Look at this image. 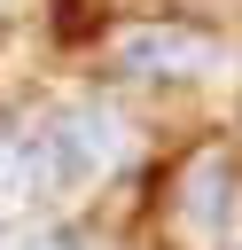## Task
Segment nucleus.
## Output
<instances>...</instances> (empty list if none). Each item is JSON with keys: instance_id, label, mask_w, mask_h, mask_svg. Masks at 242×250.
Returning a JSON list of instances; mask_svg holds the SVG:
<instances>
[{"instance_id": "f257e3e1", "label": "nucleus", "mask_w": 242, "mask_h": 250, "mask_svg": "<svg viewBox=\"0 0 242 250\" xmlns=\"http://www.w3.org/2000/svg\"><path fill=\"white\" fill-rule=\"evenodd\" d=\"M109 62L133 78H203V70H219V39L187 31V23H133V31H117Z\"/></svg>"}, {"instance_id": "f03ea898", "label": "nucleus", "mask_w": 242, "mask_h": 250, "mask_svg": "<svg viewBox=\"0 0 242 250\" xmlns=\"http://www.w3.org/2000/svg\"><path fill=\"white\" fill-rule=\"evenodd\" d=\"M55 133H62V156H70V180H78V188L101 180V172L125 156V125H117L101 102H70V109L55 117Z\"/></svg>"}, {"instance_id": "7ed1b4c3", "label": "nucleus", "mask_w": 242, "mask_h": 250, "mask_svg": "<svg viewBox=\"0 0 242 250\" xmlns=\"http://www.w3.org/2000/svg\"><path fill=\"white\" fill-rule=\"evenodd\" d=\"M187 227H203V234H219L226 227V211H234V180H226V156H203L195 172H187Z\"/></svg>"}, {"instance_id": "20e7f679", "label": "nucleus", "mask_w": 242, "mask_h": 250, "mask_svg": "<svg viewBox=\"0 0 242 250\" xmlns=\"http://www.w3.org/2000/svg\"><path fill=\"white\" fill-rule=\"evenodd\" d=\"M8 203H23V180H16V148L0 141V211H8Z\"/></svg>"}, {"instance_id": "39448f33", "label": "nucleus", "mask_w": 242, "mask_h": 250, "mask_svg": "<svg viewBox=\"0 0 242 250\" xmlns=\"http://www.w3.org/2000/svg\"><path fill=\"white\" fill-rule=\"evenodd\" d=\"M16 250H78V234H31V242H16Z\"/></svg>"}]
</instances>
